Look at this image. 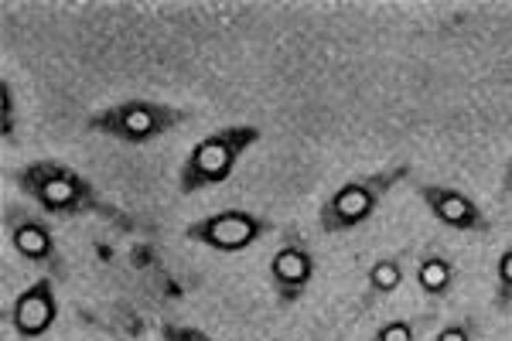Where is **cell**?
I'll return each instance as SVG.
<instances>
[{
  "label": "cell",
  "instance_id": "cell-1",
  "mask_svg": "<svg viewBox=\"0 0 512 341\" xmlns=\"http://www.w3.org/2000/svg\"><path fill=\"white\" fill-rule=\"evenodd\" d=\"M407 178H410V164H393V168L345 181L342 188H335L332 195L321 202L318 229L325 232V236H345V232H355L359 226H366V222L379 212L383 198Z\"/></svg>",
  "mask_w": 512,
  "mask_h": 341
},
{
  "label": "cell",
  "instance_id": "cell-13",
  "mask_svg": "<svg viewBox=\"0 0 512 341\" xmlns=\"http://www.w3.org/2000/svg\"><path fill=\"white\" fill-rule=\"evenodd\" d=\"M427 318H400V321H390L383 328H376V335L369 341H417L420 328H424Z\"/></svg>",
  "mask_w": 512,
  "mask_h": 341
},
{
  "label": "cell",
  "instance_id": "cell-8",
  "mask_svg": "<svg viewBox=\"0 0 512 341\" xmlns=\"http://www.w3.org/2000/svg\"><path fill=\"white\" fill-rule=\"evenodd\" d=\"M417 195L441 226L465 232V236H489L492 232V219L478 209V202L465 191L451 185H417Z\"/></svg>",
  "mask_w": 512,
  "mask_h": 341
},
{
  "label": "cell",
  "instance_id": "cell-2",
  "mask_svg": "<svg viewBox=\"0 0 512 341\" xmlns=\"http://www.w3.org/2000/svg\"><path fill=\"white\" fill-rule=\"evenodd\" d=\"M14 185L45 215H89L103 212L93 181L62 161H31L14 174Z\"/></svg>",
  "mask_w": 512,
  "mask_h": 341
},
{
  "label": "cell",
  "instance_id": "cell-16",
  "mask_svg": "<svg viewBox=\"0 0 512 341\" xmlns=\"http://www.w3.org/2000/svg\"><path fill=\"white\" fill-rule=\"evenodd\" d=\"M502 191L512 195V161H509V168H506V178H502Z\"/></svg>",
  "mask_w": 512,
  "mask_h": 341
},
{
  "label": "cell",
  "instance_id": "cell-3",
  "mask_svg": "<svg viewBox=\"0 0 512 341\" xmlns=\"http://www.w3.org/2000/svg\"><path fill=\"white\" fill-rule=\"evenodd\" d=\"M260 127L253 123H236V127H222L209 137H202L192 147V154L185 157L178 174V188L181 195H195L202 188H216L226 185L233 178V171L239 168L243 154L250 151L253 144H260Z\"/></svg>",
  "mask_w": 512,
  "mask_h": 341
},
{
  "label": "cell",
  "instance_id": "cell-9",
  "mask_svg": "<svg viewBox=\"0 0 512 341\" xmlns=\"http://www.w3.org/2000/svg\"><path fill=\"white\" fill-rule=\"evenodd\" d=\"M7 321H11L14 335L21 341H35L41 335H48V331L55 328V321H59V297H55L52 280L38 277L28 290H21V294L14 297Z\"/></svg>",
  "mask_w": 512,
  "mask_h": 341
},
{
  "label": "cell",
  "instance_id": "cell-5",
  "mask_svg": "<svg viewBox=\"0 0 512 341\" xmlns=\"http://www.w3.org/2000/svg\"><path fill=\"white\" fill-rule=\"evenodd\" d=\"M270 232H274V222L267 215H256L246 209H226L216 215H205V219H195L185 229V239L216 249V253H246V249L256 246Z\"/></svg>",
  "mask_w": 512,
  "mask_h": 341
},
{
  "label": "cell",
  "instance_id": "cell-15",
  "mask_svg": "<svg viewBox=\"0 0 512 341\" xmlns=\"http://www.w3.org/2000/svg\"><path fill=\"white\" fill-rule=\"evenodd\" d=\"M161 338L164 341H216V338L205 335L202 328H188V324H175V321L161 324Z\"/></svg>",
  "mask_w": 512,
  "mask_h": 341
},
{
  "label": "cell",
  "instance_id": "cell-11",
  "mask_svg": "<svg viewBox=\"0 0 512 341\" xmlns=\"http://www.w3.org/2000/svg\"><path fill=\"white\" fill-rule=\"evenodd\" d=\"M403 280H407V273H403L400 256H383V260H376L373 266H369V273H366V294H369V301L396 294V290L403 287Z\"/></svg>",
  "mask_w": 512,
  "mask_h": 341
},
{
  "label": "cell",
  "instance_id": "cell-4",
  "mask_svg": "<svg viewBox=\"0 0 512 341\" xmlns=\"http://www.w3.org/2000/svg\"><path fill=\"white\" fill-rule=\"evenodd\" d=\"M188 120H192L188 110L158 103V99H123V103H113L89 116L86 127L93 133H103V137L120 140V144L144 147L151 140L164 137V133L178 130Z\"/></svg>",
  "mask_w": 512,
  "mask_h": 341
},
{
  "label": "cell",
  "instance_id": "cell-6",
  "mask_svg": "<svg viewBox=\"0 0 512 341\" xmlns=\"http://www.w3.org/2000/svg\"><path fill=\"white\" fill-rule=\"evenodd\" d=\"M315 253L304 243L301 236H287L274 256H270V287L277 294L280 307H291L294 301H301L308 294V287L315 284Z\"/></svg>",
  "mask_w": 512,
  "mask_h": 341
},
{
  "label": "cell",
  "instance_id": "cell-14",
  "mask_svg": "<svg viewBox=\"0 0 512 341\" xmlns=\"http://www.w3.org/2000/svg\"><path fill=\"white\" fill-rule=\"evenodd\" d=\"M475 338H478V321L475 318H458V321L444 324L434 341H475Z\"/></svg>",
  "mask_w": 512,
  "mask_h": 341
},
{
  "label": "cell",
  "instance_id": "cell-7",
  "mask_svg": "<svg viewBox=\"0 0 512 341\" xmlns=\"http://www.w3.org/2000/svg\"><path fill=\"white\" fill-rule=\"evenodd\" d=\"M4 226H7V239H11V249L21 260L62 273L59 243H55V232L48 229V222L41 215L21 209V205H7Z\"/></svg>",
  "mask_w": 512,
  "mask_h": 341
},
{
  "label": "cell",
  "instance_id": "cell-10",
  "mask_svg": "<svg viewBox=\"0 0 512 341\" xmlns=\"http://www.w3.org/2000/svg\"><path fill=\"white\" fill-rule=\"evenodd\" d=\"M454 280H458V266H454L448 256L427 253L424 260L417 263V287H420V294L434 297V301H437V297H448L451 294Z\"/></svg>",
  "mask_w": 512,
  "mask_h": 341
},
{
  "label": "cell",
  "instance_id": "cell-12",
  "mask_svg": "<svg viewBox=\"0 0 512 341\" xmlns=\"http://www.w3.org/2000/svg\"><path fill=\"white\" fill-rule=\"evenodd\" d=\"M512 304V243L502 249L499 266H495V307L509 311Z\"/></svg>",
  "mask_w": 512,
  "mask_h": 341
}]
</instances>
